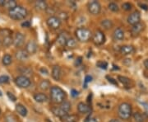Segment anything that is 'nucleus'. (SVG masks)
<instances>
[{
  "label": "nucleus",
  "instance_id": "44",
  "mask_svg": "<svg viewBox=\"0 0 148 122\" xmlns=\"http://www.w3.org/2000/svg\"><path fill=\"white\" fill-rule=\"evenodd\" d=\"M30 26H31V22L28 21H25L24 22H22V23H21V27H22L28 28V27H30Z\"/></svg>",
  "mask_w": 148,
  "mask_h": 122
},
{
  "label": "nucleus",
  "instance_id": "8",
  "mask_svg": "<svg viewBox=\"0 0 148 122\" xmlns=\"http://www.w3.org/2000/svg\"><path fill=\"white\" fill-rule=\"evenodd\" d=\"M48 27H50L53 30H57L58 28H59L60 25H61V21L59 20L58 17L51 16L49 17L46 21Z\"/></svg>",
  "mask_w": 148,
  "mask_h": 122
},
{
  "label": "nucleus",
  "instance_id": "35",
  "mask_svg": "<svg viewBox=\"0 0 148 122\" xmlns=\"http://www.w3.org/2000/svg\"><path fill=\"white\" fill-rule=\"evenodd\" d=\"M108 7H109V9L112 11V12H118V11L119 10V6L115 3H110Z\"/></svg>",
  "mask_w": 148,
  "mask_h": 122
},
{
  "label": "nucleus",
  "instance_id": "28",
  "mask_svg": "<svg viewBox=\"0 0 148 122\" xmlns=\"http://www.w3.org/2000/svg\"><path fill=\"white\" fill-rule=\"evenodd\" d=\"M13 43V40L12 38L10 36H6L5 37H3V45L4 47H9Z\"/></svg>",
  "mask_w": 148,
  "mask_h": 122
},
{
  "label": "nucleus",
  "instance_id": "30",
  "mask_svg": "<svg viewBox=\"0 0 148 122\" xmlns=\"http://www.w3.org/2000/svg\"><path fill=\"white\" fill-rule=\"evenodd\" d=\"M71 103L69 102V101H64V102H62L61 104H60V108L63 110V111H64L65 112H68L71 110Z\"/></svg>",
  "mask_w": 148,
  "mask_h": 122
},
{
  "label": "nucleus",
  "instance_id": "52",
  "mask_svg": "<svg viewBox=\"0 0 148 122\" xmlns=\"http://www.w3.org/2000/svg\"><path fill=\"white\" fill-rule=\"evenodd\" d=\"M3 95V94H2V92H1V91H0V96H1Z\"/></svg>",
  "mask_w": 148,
  "mask_h": 122
},
{
  "label": "nucleus",
  "instance_id": "26",
  "mask_svg": "<svg viewBox=\"0 0 148 122\" xmlns=\"http://www.w3.org/2000/svg\"><path fill=\"white\" fill-rule=\"evenodd\" d=\"M2 62H3V64L5 65V66H8L12 64V58L10 54H4L3 57V59H2Z\"/></svg>",
  "mask_w": 148,
  "mask_h": 122
},
{
  "label": "nucleus",
  "instance_id": "3",
  "mask_svg": "<svg viewBox=\"0 0 148 122\" xmlns=\"http://www.w3.org/2000/svg\"><path fill=\"white\" fill-rule=\"evenodd\" d=\"M118 113L120 119L123 121H127L132 116V106L127 102H123L119 106Z\"/></svg>",
  "mask_w": 148,
  "mask_h": 122
},
{
  "label": "nucleus",
  "instance_id": "34",
  "mask_svg": "<svg viewBox=\"0 0 148 122\" xmlns=\"http://www.w3.org/2000/svg\"><path fill=\"white\" fill-rule=\"evenodd\" d=\"M96 66H97L98 68H100V69H107V67H108V63L106 62V61H103V60H100V61H98V62L96 63Z\"/></svg>",
  "mask_w": 148,
  "mask_h": 122
},
{
  "label": "nucleus",
  "instance_id": "50",
  "mask_svg": "<svg viewBox=\"0 0 148 122\" xmlns=\"http://www.w3.org/2000/svg\"><path fill=\"white\" fill-rule=\"evenodd\" d=\"M109 122H122V121L118 120V119H112V120H110Z\"/></svg>",
  "mask_w": 148,
  "mask_h": 122
},
{
  "label": "nucleus",
  "instance_id": "25",
  "mask_svg": "<svg viewBox=\"0 0 148 122\" xmlns=\"http://www.w3.org/2000/svg\"><path fill=\"white\" fill-rule=\"evenodd\" d=\"M101 26L104 27L106 30H110L113 27V22L111 20L109 19H105V20H102L101 22Z\"/></svg>",
  "mask_w": 148,
  "mask_h": 122
},
{
  "label": "nucleus",
  "instance_id": "4",
  "mask_svg": "<svg viewBox=\"0 0 148 122\" xmlns=\"http://www.w3.org/2000/svg\"><path fill=\"white\" fill-rule=\"evenodd\" d=\"M76 37L81 42H87L92 38V32L86 27H80L76 30Z\"/></svg>",
  "mask_w": 148,
  "mask_h": 122
},
{
  "label": "nucleus",
  "instance_id": "53",
  "mask_svg": "<svg viewBox=\"0 0 148 122\" xmlns=\"http://www.w3.org/2000/svg\"><path fill=\"white\" fill-rule=\"evenodd\" d=\"M0 113H1V110H0Z\"/></svg>",
  "mask_w": 148,
  "mask_h": 122
},
{
  "label": "nucleus",
  "instance_id": "45",
  "mask_svg": "<svg viewBox=\"0 0 148 122\" xmlns=\"http://www.w3.org/2000/svg\"><path fill=\"white\" fill-rule=\"evenodd\" d=\"M71 95L73 96V97H76V96H78V92L77 90H75V89H72L71 90Z\"/></svg>",
  "mask_w": 148,
  "mask_h": 122
},
{
  "label": "nucleus",
  "instance_id": "42",
  "mask_svg": "<svg viewBox=\"0 0 148 122\" xmlns=\"http://www.w3.org/2000/svg\"><path fill=\"white\" fill-rule=\"evenodd\" d=\"M107 79L109 80V82H110V83H112V84L118 86V82H117V80H115L114 79H113V78H111V77H107Z\"/></svg>",
  "mask_w": 148,
  "mask_h": 122
},
{
  "label": "nucleus",
  "instance_id": "39",
  "mask_svg": "<svg viewBox=\"0 0 148 122\" xmlns=\"http://www.w3.org/2000/svg\"><path fill=\"white\" fill-rule=\"evenodd\" d=\"M58 18H59V20L61 21V20H67L68 19V14H67V12H60L59 13V15L58 17Z\"/></svg>",
  "mask_w": 148,
  "mask_h": 122
},
{
  "label": "nucleus",
  "instance_id": "11",
  "mask_svg": "<svg viewBox=\"0 0 148 122\" xmlns=\"http://www.w3.org/2000/svg\"><path fill=\"white\" fill-rule=\"evenodd\" d=\"M37 49H38V45H37L36 42L33 40H31L27 43L25 50L28 53V54H34L36 53Z\"/></svg>",
  "mask_w": 148,
  "mask_h": 122
},
{
  "label": "nucleus",
  "instance_id": "38",
  "mask_svg": "<svg viewBox=\"0 0 148 122\" xmlns=\"http://www.w3.org/2000/svg\"><path fill=\"white\" fill-rule=\"evenodd\" d=\"M132 5L130 3H124L122 4V8L125 11H130L132 9Z\"/></svg>",
  "mask_w": 148,
  "mask_h": 122
},
{
  "label": "nucleus",
  "instance_id": "19",
  "mask_svg": "<svg viewBox=\"0 0 148 122\" xmlns=\"http://www.w3.org/2000/svg\"><path fill=\"white\" fill-rule=\"evenodd\" d=\"M51 75H52V78L55 81H58L60 79V78H61V69H60V67L58 65H54L53 66Z\"/></svg>",
  "mask_w": 148,
  "mask_h": 122
},
{
  "label": "nucleus",
  "instance_id": "24",
  "mask_svg": "<svg viewBox=\"0 0 148 122\" xmlns=\"http://www.w3.org/2000/svg\"><path fill=\"white\" fill-rule=\"evenodd\" d=\"M51 86V83H50V82L49 81V80H42L41 82H40V83L39 85V87H40V88L43 91H46L48 90L49 88H51L50 87Z\"/></svg>",
  "mask_w": 148,
  "mask_h": 122
},
{
  "label": "nucleus",
  "instance_id": "32",
  "mask_svg": "<svg viewBox=\"0 0 148 122\" xmlns=\"http://www.w3.org/2000/svg\"><path fill=\"white\" fill-rule=\"evenodd\" d=\"M133 119L135 122H144L145 121V118L143 115L139 112H136L133 114Z\"/></svg>",
  "mask_w": 148,
  "mask_h": 122
},
{
  "label": "nucleus",
  "instance_id": "21",
  "mask_svg": "<svg viewBox=\"0 0 148 122\" xmlns=\"http://www.w3.org/2000/svg\"><path fill=\"white\" fill-rule=\"evenodd\" d=\"M35 7L36 8L37 10L40 11H44V10H47L48 5L47 3L44 0H38V1H36L35 2Z\"/></svg>",
  "mask_w": 148,
  "mask_h": 122
},
{
  "label": "nucleus",
  "instance_id": "15",
  "mask_svg": "<svg viewBox=\"0 0 148 122\" xmlns=\"http://www.w3.org/2000/svg\"><path fill=\"white\" fill-rule=\"evenodd\" d=\"M77 111L82 114H88L91 111V108L89 105L86 104L84 102H79L77 105Z\"/></svg>",
  "mask_w": 148,
  "mask_h": 122
},
{
  "label": "nucleus",
  "instance_id": "9",
  "mask_svg": "<svg viewBox=\"0 0 148 122\" xmlns=\"http://www.w3.org/2000/svg\"><path fill=\"white\" fill-rule=\"evenodd\" d=\"M140 20H141V14L138 11H135L133 12L132 13H131L128 17H127V23L130 24V25H135L138 22H140Z\"/></svg>",
  "mask_w": 148,
  "mask_h": 122
},
{
  "label": "nucleus",
  "instance_id": "17",
  "mask_svg": "<svg viewBox=\"0 0 148 122\" xmlns=\"http://www.w3.org/2000/svg\"><path fill=\"white\" fill-rule=\"evenodd\" d=\"M135 52V48L132 45H123L120 48V53L123 55H128V54H132Z\"/></svg>",
  "mask_w": 148,
  "mask_h": 122
},
{
  "label": "nucleus",
  "instance_id": "22",
  "mask_svg": "<svg viewBox=\"0 0 148 122\" xmlns=\"http://www.w3.org/2000/svg\"><path fill=\"white\" fill-rule=\"evenodd\" d=\"M16 112L23 117H26L27 116V113H28V111L27 109L23 106L22 104H16Z\"/></svg>",
  "mask_w": 148,
  "mask_h": 122
},
{
  "label": "nucleus",
  "instance_id": "36",
  "mask_svg": "<svg viewBox=\"0 0 148 122\" xmlns=\"http://www.w3.org/2000/svg\"><path fill=\"white\" fill-rule=\"evenodd\" d=\"M5 122H17V120L15 116L12 114H8L5 116Z\"/></svg>",
  "mask_w": 148,
  "mask_h": 122
},
{
  "label": "nucleus",
  "instance_id": "16",
  "mask_svg": "<svg viewBox=\"0 0 148 122\" xmlns=\"http://www.w3.org/2000/svg\"><path fill=\"white\" fill-rule=\"evenodd\" d=\"M69 40V37H68V35L65 33V32H61L59 35H58V38L56 40V42L58 44V45L60 46H64L66 45V43Z\"/></svg>",
  "mask_w": 148,
  "mask_h": 122
},
{
  "label": "nucleus",
  "instance_id": "27",
  "mask_svg": "<svg viewBox=\"0 0 148 122\" xmlns=\"http://www.w3.org/2000/svg\"><path fill=\"white\" fill-rule=\"evenodd\" d=\"M62 120L64 121V122H77L78 121V117L75 115H69L68 114Z\"/></svg>",
  "mask_w": 148,
  "mask_h": 122
},
{
  "label": "nucleus",
  "instance_id": "41",
  "mask_svg": "<svg viewBox=\"0 0 148 122\" xmlns=\"http://www.w3.org/2000/svg\"><path fill=\"white\" fill-rule=\"evenodd\" d=\"M7 95H8V98L10 99L11 101H16V96H15L13 95L12 93H11L10 92H7Z\"/></svg>",
  "mask_w": 148,
  "mask_h": 122
},
{
  "label": "nucleus",
  "instance_id": "29",
  "mask_svg": "<svg viewBox=\"0 0 148 122\" xmlns=\"http://www.w3.org/2000/svg\"><path fill=\"white\" fill-rule=\"evenodd\" d=\"M77 41L74 39V38H69L68 41L66 43V46L69 49H74V48L77 47Z\"/></svg>",
  "mask_w": 148,
  "mask_h": 122
},
{
  "label": "nucleus",
  "instance_id": "13",
  "mask_svg": "<svg viewBox=\"0 0 148 122\" xmlns=\"http://www.w3.org/2000/svg\"><path fill=\"white\" fill-rule=\"evenodd\" d=\"M15 56L16 59L18 61H21V62H24V61H27L28 58H29V54L27 53L25 50H17L15 54Z\"/></svg>",
  "mask_w": 148,
  "mask_h": 122
},
{
  "label": "nucleus",
  "instance_id": "2",
  "mask_svg": "<svg viewBox=\"0 0 148 122\" xmlns=\"http://www.w3.org/2000/svg\"><path fill=\"white\" fill-rule=\"evenodd\" d=\"M27 14H28V12H27V9L22 6L18 5L8 12L9 17L15 21H21V20L25 19L27 17Z\"/></svg>",
  "mask_w": 148,
  "mask_h": 122
},
{
  "label": "nucleus",
  "instance_id": "43",
  "mask_svg": "<svg viewBox=\"0 0 148 122\" xmlns=\"http://www.w3.org/2000/svg\"><path fill=\"white\" fill-rule=\"evenodd\" d=\"M85 122H98V121L95 119V117L88 116L87 118H86V119Z\"/></svg>",
  "mask_w": 148,
  "mask_h": 122
},
{
  "label": "nucleus",
  "instance_id": "51",
  "mask_svg": "<svg viewBox=\"0 0 148 122\" xmlns=\"http://www.w3.org/2000/svg\"><path fill=\"white\" fill-rule=\"evenodd\" d=\"M4 3H5V0H0V6H3V7Z\"/></svg>",
  "mask_w": 148,
  "mask_h": 122
},
{
  "label": "nucleus",
  "instance_id": "46",
  "mask_svg": "<svg viewBox=\"0 0 148 122\" xmlns=\"http://www.w3.org/2000/svg\"><path fill=\"white\" fill-rule=\"evenodd\" d=\"M82 57H78L76 59V61H75V64L76 65H79V64H82Z\"/></svg>",
  "mask_w": 148,
  "mask_h": 122
},
{
  "label": "nucleus",
  "instance_id": "12",
  "mask_svg": "<svg viewBox=\"0 0 148 122\" xmlns=\"http://www.w3.org/2000/svg\"><path fill=\"white\" fill-rule=\"evenodd\" d=\"M144 27H145L144 24L142 23L141 21L137 23V24H135V25H133L132 28H131V34H132V37H136L139 36L140 33L144 30Z\"/></svg>",
  "mask_w": 148,
  "mask_h": 122
},
{
  "label": "nucleus",
  "instance_id": "40",
  "mask_svg": "<svg viewBox=\"0 0 148 122\" xmlns=\"http://www.w3.org/2000/svg\"><path fill=\"white\" fill-rule=\"evenodd\" d=\"M92 81V77L90 76V75H87V76H86V78H85V80H84V88H86V85L87 83H89Z\"/></svg>",
  "mask_w": 148,
  "mask_h": 122
},
{
  "label": "nucleus",
  "instance_id": "5",
  "mask_svg": "<svg viewBox=\"0 0 148 122\" xmlns=\"http://www.w3.org/2000/svg\"><path fill=\"white\" fill-rule=\"evenodd\" d=\"M87 8L90 14L92 15H98L101 11V3L97 1H90L87 4Z\"/></svg>",
  "mask_w": 148,
  "mask_h": 122
},
{
  "label": "nucleus",
  "instance_id": "48",
  "mask_svg": "<svg viewBox=\"0 0 148 122\" xmlns=\"http://www.w3.org/2000/svg\"><path fill=\"white\" fill-rule=\"evenodd\" d=\"M139 6H140L143 9H144V10H146V11L148 10V5L145 4V3H139Z\"/></svg>",
  "mask_w": 148,
  "mask_h": 122
},
{
  "label": "nucleus",
  "instance_id": "10",
  "mask_svg": "<svg viewBox=\"0 0 148 122\" xmlns=\"http://www.w3.org/2000/svg\"><path fill=\"white\" fill-rule=\"evenodd\" d=\"M13 40V45L16 46V47H21L24 45V42H25V36L21 33V32H17L14 38L12 39Z\"/></svg>",
  "mask_w": 148,
  "mask_h": 122
},
{
  "label": "nucleus",
  "instance_id": "47",
  "mask_svg": "<svg viewBox=\"0 0 148 122\" xmlns=\"http://www.w3.org/2000/svg\"><path fill=\"white\" fill-rule=\"evenodd\" d=\"M40 73H41L42 74H49V72H48V70L45 69V68H41V69H40Z\"/></svg>",
  "mask_w": 148,
  "mask_h": 122
},
{
  "label": "nucleus",
  "instance_id": "49",
  "mask_svg": "<svg viewBox=\"0 0 148 122\" xmlns=\"http://www.w3.org/2000/svg\"><path fill=\"white\" fill-rule=\"evenodd\" d=\"M144 66L146 67V69H148V59L144 60Z\"/></svg>",
  "mask_w": 148,
  "mask_h": 122
},
{
  "label": "nucleus",
  "instance_id": "33",
  "mask_svg": "<svg viewBox=\"0 0 148 122\" xmlns=\"http://www.w3.org/2000/svg\"><path fill=\"white\" fill-rule=\"evenodd\" d=\"M20 71H21V73L22 74V76H26L27 78H28V76L32 75V69H30L29 68H27V67H22V69Z\"/></svg>",
  "mask_w": 148,
  "mask_h": 122
},
{
  "label": "nucleus",
  "instance_id": "1",
  "mask_svg": "<svg viewBox=\"0 0 148 122\" xmlns=\"http://www.w3.org/2000/svg\"><path fill=\"white\" fill-rule=\"evenodd\" d=\"M50 98L55 104H61L65 101L66 92L58 86H53L50 88Z\"/></svg>",
  "mask_w": 148,
  "mask_h": 122
},
{
  "label": "nucleus",
  "instance_id": "7",
  "mask_svg": "<svg viewBox=\"0 0 148 122\" xmlns=\"http://www.w3.org/2000/svg\"><path fill=\"white\" fill-rule=\"evenodd\" d=\"M92 41L97 45H101L102 44H104L106 41V36L103 32L97 30L94 33V35H92Z\"/></svg>",
  "mask_w": 148,
  "mask_h": 122
},
{
  "label": "nucleus",
  "instance_id": "20",
  "mask_svg": "<svg viewBox=\"0 0 148 122\" xmlns=\"http://www.w3.org/2000/svg\"><path fill=\"white\" fill-rule=\"evenodd\" d=\"M34 99L36 102L39 103H44L48 101V96L46 94L42 93V92H39V93H36L34 95Z\"/></svg>",
  "mask_w": 148,
  "mask_h": 122
},
{
  "label": "nucleus",
  "instance_id": "18",
  "mask_svg": "<svg viewBox=\"0 0 148 122\" xmlns=\"http://www.w3.org/2000/svg\"><path fill=\"white\" fill-rule=\"evenodd\" d=\"M51 111H52L53 114L55 116L58 117V118H61V119H64V117L68 115V113L65 112L64 111H63L59 106H54V107H53L51 109Z\"/></svg>",
  "mask_w": 148,
  "mask_h": 122
},
{
  "label": "nucleus",
  "instance_id": "31",
  "mask_svg": "<svg viewBox=\"0 0 148 122\" xmlns=\"http://www.w3.org/2000/svg\"><path fill=\"white\" fill-rule=\"evenodd\" d=\"M118 80L124 85V86H128V85L131 83V79H128L127 77H124V76H119L118 77Z\"/></svg>",
  "mask_w": 148,
  "mask_h": 122
},
{
  "label": "nucleus",
  "instance_id": "14",
  "mask_svg": "<svg viewBox=\"0 0 148 122\" xmlns=\"http://www.w3.org/2000/svg\"><path fill=\"white\" fill-rule=\"evenodd\" d=\"M113 37L114 41H121L124 38V32L123 31V29L120 27H118L114 30V32L113 33Z\"/></svg>",
  "mask_w": 148,
  "mask_h": 122
},
{
  "label": "nucleus",
  "instance_id": "37",
  "mask_svg": "<svg viewBox=\"0 0 148 122\" xmlns=\"http://www.w3.org/2000/svg\"><path fill=\"white\" fill-rule=\"evenodd\" d=\"M10 79L8 75H2L0 76V84H5L9 83Z\"/></svg>",
  "mask_w": 148,
  "mask_h": 122
},
{
  "label": "nucleus",
  "instance_id": "6",
  "mask_svg": "<svg viewBox=\"0 0 148 122\" xmlns=\"http://www.w3.org/2000/svg\"><path fill=\"white\" fill-rule=\"evenodd\" d=\"M15 83L16 84L21 88H27L28 87H30V85L32 83L31 80L29 78H27L26 76H18L15 79Z\"/></svg>",
  "mask_w": 148,
  "mask_h": 122
},
{
  "label": "nucleus",
  "instance_id": "23",
  "mask_svg": "<svg viewBox=\"0 0 148 122\" xmlns=\"http://www.w3.org/2000/svg\"><path fill=\"white\" fill-rule=\"evenodd\" d=\"M16 6H17V3H16V1H14V0H5V3H4L3 7L9 9V10H12L14 8H16Z\"/></svg>",
  "mask_w": 148,
  "mask_h": 122
}]
</instances>
